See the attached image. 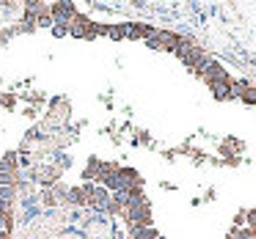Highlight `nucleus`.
<instances>
[{
    "instance_id": "f257e3e1",
    "label": "nucleus",
    "mask_w": 256,
    "mask_h": 239,
    "mask_svg": "<svg viewBox=\"0 0 256 239\" xmlns=\"http://www.w3.org/2000/svg\"><path fill=\"white\" fill-rule=\"evenodd\" d=\"M108 36H110V39H124V36H127V28H122V25H110Z\"/></svg>"
},
{
    "instance_id": "f03ea898",
    "label": "nucleus",
    "mask_w": 256,
    "mask_h": 239,
    "mask_svg": "<svg viewBox=\"0 0 256 239\" xmlns=\"http://www.w3.org/2000/svg\"><path fill=\"white\" fill-rule=\"evenodd\" d=\"M0 105H3V107H14V105H17V96H14V94L0 96Z\"/></svg>"
},
{
    "instance_id": "7ed1b4c3",
    "label": "nucleus",
    "mask_w": 256,
    "mask_h": 239,
    "mask_svg": "<svg viewBox=\"0 0 256 239\" xmlns=\"http://www.w3.org/2000/svg\"><path fill=\"white\" fill-rule=\"evenodd\" d=\"M66 33H69V25H56V28H52V36H58V39L66 36Z\"/></svg>"
},
{
    "instance_id": "20e7f679",
    "label": "nucleus",
    "mask_w": 256,
    "mask_h": 239,
    "mask_svg": "<svg viewBox=\"0 0 256 239\" xmlns=\"http://www.w3.org/2000/svg\"><path fill=\"white\" fill-rule=\"evenodd\" d=\"M14 198V187H0V201H8Z\"/></svg>"
},
{
    "instance_id": "39448f33",
    "label": "nucleus",
    "mask_w": 256,
    "mask_h": 239,
    "mask_svg": "<svg viewBox=\"0 0 256 239\" xmlns=\"http://www.w3.org/2000/svg\"><path fill=\"white\" fill-rule=\"evenodd\" d=\"M0 239H8V234H6V231H0Z\"/></svg>"
}]
</instances>
